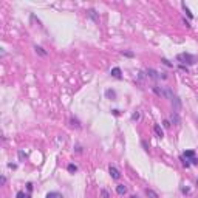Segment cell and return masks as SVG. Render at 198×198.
<instances>
[{"mask_svg": "<svg viewBox=\"0 0 198 198\" xmlns=\"http://www.w3.org/2000/svg\"><path fill=\"white\" fill-rule=\"evenodd\" d=\"M176 61L181 63H187V65H194V63L198 62V57L194 56V54H189V53H180L176 56Z\"/></svg>", "mask_w": 198, "mask_h": 198, "instance_id": "6da1fadb", "label": "cell"}, {"mask_svg": "<svg viewBox=\"0 0 198 198\" xmlns=\"http://www.w3.org/2000/svg\"><path fill=\"white\" fill-rule=\"evenodd\" d=\"M146 76L150 77V79H155V81H160V79H167V76L164 73H158L156 70H153V68H147L146 70Z\"/></svg>", "mask_w": 198, "mask_h": 198, "instance_id": "7a4b0ae2", "label": "cell"}, {"mask_svg": "<svg viewBox=\"0 0 198 198\" xmlns=\"http://www.w3.org/2000/svg\"><path fill=\"white\" fill-rule=\"evenodd\" d=\"M108 173H110V176L113 178V180H119V178H121V172L118 170L116 167H113V166L108 167Z\"/></svg>", "mask_w": 198, "mask_h": 198, "instance_id": "3957f363", "label": "cell"}, {"mask_svg": "<svg viewBox=\"0 0 198 198\" xmlns=\"http://www.w3.org/2000/svg\"><path fill=\"white\" fill-rule=\"evenodd\" d=\"M172 104H173V112H180L181 110V101H180V98H178L176 95L173 96V99H172Z\"/></svg>", "mask_w": 198, "mask_h": 198, "instance_id": "277c9868", "label": "cell"}, {"mask_svg": "<svg viewBox=\"0 0 198 198\" xmlns=\"http://www.w3.org/2000/svg\"><path fill=\"white\" fill-rule=\"evenodd\" d=\"M170 122H172V124H175V125H178V124L181 122L180 115H178L176 112H172V113H170Z\"/></svg>", "mask_w": 198, "mask_h": 198, "instance_id": "5b68a950", "label": "cell"}, {"mask_svg": "<svg viewBox=\"0 0 198 198\" xmlns=\"http://www.w3.org/2000/svg\"><path fill=\"white\" fill-rule=\"evenodd\" d=\"M110 74L113 77H116V79H122V71H121V68H118V67H115V68H112V71H110Z\"/></svg>", "mask_w": 198, "mask_h": 198, "instance_id": "8992f818", "label": "cell"}, {"mask_svg": "<svg viewBox=\"0 0 198 198\" xmlns=\"http://www.w3.org/2000/svg\"><path fill=\"white\" fill-rule=\"evenodd\" d=\"M153 130H155V133H156V136H158V138H162V136H164V132H162V128H161L160 125H158V124H156L155 127H153Z\"/></svg>", "mask_w": 198, "mask_h": 198, "instance_id": "52a82bcc", "label": "cell"}, {"mask_svg": "<svg viewBox=\"0 0 198 198\" xmlns=\"http://www.w3.org/2000/svg\"><path fill=\"white\" fill-rule=\"evenodd\" d=\"M181 6H183V9H184V13L187 14V17H189V19H194V14H192V13H190V9H189V8H187V5H186L184 2H183V3H181Z\"/></svg>", "mask_w": 198, "mask_h": 198, "instance_id": "ba28073f", "label": "cell"}, {"mask_svg": "<svg viewBox=\"0 0 198 198\" xmlns=\"http://www.w3.org/2000/svg\"><path fill=\"white\" fill-rule=\"evenodd\" d=\"M116 192H118L119 195H124V194L127 192V187L124 186V184H119V186H116Z\"/></svg>", "mask_w": 198, "mask_h": 198, "instance_id": "9c48e42d", "label": "cell"}, {"mask_svg": "<svg viewBox=\"0 0 198 198\" xmlns=\"http://www.w3.org/2000/svg\"><path fill=\"white\" fill-rule=\"evenodd\" d=\"M183 156H184V158H187V160H192V158H195V152L194 150H186L184 152V155H183Z\"/></svg>", "mask_w": 198, "mask_h": 198, "instance_id": "30bf717a", "label": "cell"}, {"mask_svg": "<svg viewBox=\"0 0 198 198\" xmlns=\"http://www.w3.org/2000/svg\"><path fill=\"white\" fill-rule=\"evenodd\" d=\"M45 198H63L62 194H59V192H50V194H47Z\"/></svg>", "mask_w": 198, "mask_h": 198, "instance_id": "8fae6325", "label": "cell"}, {"mask_svg": "<svg viewBox=\"0 0 198 198\" xmlns=\"http://www.w3.org/2000/svg\"><path fill=\"white\" fill-rule=\"evenodd\" d=\"M34 50H36V53H39V54H40V56H47V51H45V50H43L42 47H34Z\"/></svg>", "mask_w": 198, "mask_h": 198, "instance_id": "7c38bea8", "label": "cell"}, {"mask_svg": "<svg viewBox=\"0 0 198 198\" xmlns=\"http://www.w3.org/2000/svg\"><path fill=\"white\" fill-rule=\"evenodd\" d=\"M146 194H147V197H150V198H158V194H156V192H153L152 189H146Z\"/></svg>", "mask_w": 198, "mask_h": 198, "instance_id": "4fadbf2b", "label": "cell"}, {"mask_svg": "<svg viewBox=\"0 0 198 198\" xmlns=\"http://www.w3.org/2000/svg\"><path fill=\"white\" fill-rule=\"evenodd\" d=\"M88 16H90L91 19H93V20H98V14H96V11H95V9H88Z\"/></svg>", "mask_w": 198, "mask_h": 198, "instance_id": "5bb4252c", "label": "cell"}, {"mask_svg": "<svg viewBox=\"0 0 198 198\" xmlns=\"http://www.w3.org/2000/svg\"><path fill=\"white\" fill-rule=\"evenodd\" d=\"M105 96H107V98H110V99H115L116 93L113 91V90H107V91H105Z\"/></svg>", "mask_w": 198, "mask_h": 198, "instance_id": "9a60e30c", "label": "cell"}, {"mask_svg": "<svg viewBox=\"0 0 198 198\" xmlns=\"http://www.w3.org/2000/svg\"><path fill=\"white\" fill-rule=\"evenodd\" d=\"M180 160H181V162H183V166H186V167H189V166H190V161L187 160V158H184V156H181Z\"/></svg>", "mask_w": 198, "mask_h": 198, "instance_id": "2e32d148", "label": "cell"}, {"mask_svg": "<svg viewBox=\"0 0 198 198\" xmlns=\"http://www.w3.org/2000/svg\"><path fill=\"white\" fill-rule=\"evenodd\" d=\"M68 172H71V173L77 172V166H74V164H68Z\"/></svg>", "mask_w": 198, "mask_h": 198, "instance_id": "e0dca14e", "label": "cell"}, {"mask_svg": "<svg viewBox=\"0 0 198 198\" xmlns=\"http://www.w3.org/2000/svg\"><path fill=\"white\" fill-rule=\"evenodd\" d=\"M161 62H162V63H164V65H166V67H169V68H172V67H173V63H170V62H169V61H167V59H164V57H162V59H161Z\"/></svg>", "mask_w": 198, "mask_h": 198, "instance_id": "ac0fdd59", "label": "cell"}, {"mask_svg": "<svg viewBox=\"0 0 198 198\" xmlns=\"http://www.w3.org/2000/svg\"><path fill=\"white\" fill-rule=\"evenodd\" d=\"M121 54H122V56H125V57H133V56H135L132 51H122Z\"/></svg>", "mask_w": 198, "mask_h": 198, "instance_id": "d6986e66", "label": "cell"}, {"mask_svg": "<svg viewBox=\"0 0 198 198\" xmlns=\"http://www.w3.org/2000/svg\"><path fill=\"white\" fill-rule=\"evenodd\" d=\"M190 164L198 166V158H197V156H195V158H192V160H190Z\"/></svg>", "mask_w": 198, "mask_h": 198, "instance_id": "ffe728a7", "label": "cell"}, {"mask_svg": "<svg viewBox=\"0 0 198 198\" xmlns=\"http://www.w3.org/2000/svg\"><path fill=\"white\" fill-rule=\"evenodd\" d=\"M132 119H133V121H135V119H139V113H138V112L133 113V115H132Z\"/></svg>", "mask_w": 198, "mask_h": 198, "instance_id": "44dd1931", "label": "cell"}, {"mask_svg": "<svg viewBox=\"0 0 198 198\" xmlns=\"http://www.w3.org/2000/svg\"><path fill=\"white\" fill-rule=\"evenodd\" d=\"M19 158H20V160H23V158H26V155H25V153H23V150H20V152H19Z\"/></svg>", "mask_w": 198, "mask_h": 198, "instance_id": "7402d4cb", "label": "cell"}, {"mask_svg": "<svg viewBox=\"0 0 198 198\" xmlns=\"http://www.w3.org/2000/svg\"><path fill=\"white\" fill-rule=\"evenodd\" d=\"M17 198H26V195L23 192H17Z\"/></svg>", "mask_w": 198, "mask_h": 198, "instance_id": "603a6c76", "label": "cell"}, {"mask_svg": "<svg viewBox=\"0 0 198 198\" xmlns=\"http://www.w3.org/2000/svg\"><path fill=\"white\" fill-rule=\"evenodd\" d=\"M71 125H76V127H81V124H79L77 121H74V119H71Z\"/></svg>", "mask_w": 198, "mask_h": 198, "instance_id": "cb8c5ba5", "label": "cell"}, {"mask_svg": "<svg viewBox=\"0 0 198 198\" xmlns=\"http://www.w3.org/2000/svg\"><path fill=\"white\" fill-rule=\"evenodd\" d=\"M26 189H28V192L33 190V184H31V183H28V184H26Z\"/></svg>", "mask_w": 198, "mask_h": 198, "instance_id": "d4e9b609", "label": "cell"}, {"mask_svg": "<svg viewBox=\"0 0 198 198\" xmlns=\"http://www.w3.org/2000/svg\"><path fill=\"white\" fill-rule=\"evenodd\" d=\"M102 197L104 198H108V192L107 190H102Z\"/></svg>", "mask_w": 198, "mask_h": 198, "instance_id": "484cf974", "label": "cell"}, {"mask_svg": "<svg viewBox=\"0 0 198 198\" xmlns=\"http://www.w3.org/2000/svg\"><path fill=\"white\" fill-rule=\"evenodd\" d=\"M8 167H9V169H16L17 166H16V164H13V162H9V164H8Z\"/></svg>", "mask_w": 198, "mask_h": 198, "instance_id": "4316f807", "label": "cell"}, {"mask_svg": "<svg viewBox=\"0 0 198 198\" xmlns=\"http://www.w3.org/2000/svg\"><path fill=\"white\" fill-rule=\"evenodd\" d=\"M181 190H183V194H189V189H187V187H183Z\"/></svg>", "mask_w": 198, "mask_h": 198, "instance_id": "83f0119b", "label": "cell"}, {"mask_svg": "<svg viewBox=\"0 0 198 198\" xmlns=\"http://www.w3.org/2000/svg\"><path fill=\"white\" fill-rule=\"evenodd\" d=\"M112 113H113V115H116V116H118V115H119V110H112Z\"/></svg>", "mask_w": 198, "mask_h": 198, "instance_id": "f1b7e54d", "label": "cell"}, {"mask_svg": "<svg viewBox=\"0 0 198 198\" xmlns=\"http://www.w3.org/2000/svg\"><path fill=\"white\" fill-rule=\"evenodd\" d=\"M164 127H170V122L169 121H164Z\"/></svg>", "mask_w": 198, "mask_h": 198, "instance_id": "f546056e", "label": "cell"}, {"mask_svg": "<svg viewBox=\"0 0 198 198\" xmlns=\"http://www.w3.org/2000/svg\"><path fill=\"white\" fill-rule=\"evenodd\" d=\"M130 198H138V197H136V195H132V197H130Z\"/></svg>", "mask_w": 198, "mask_h": 198, "instance_id": "4dcf8cb0", "label": "cell"}]
</instances>
